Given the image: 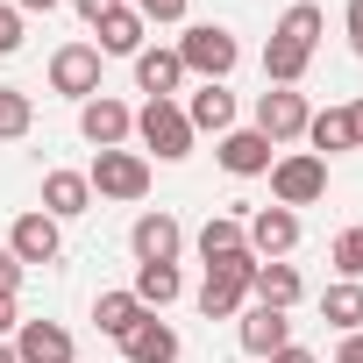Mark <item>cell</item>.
Listing matches in <instances>:
<instances>
[{"label":"cell","mask_w":363,"mask_h":363,"mask_svg":"<svg viewBox=\"0 0 363 363\" xmlns=\"http://www.w3.org/2000/svg\"><path fill=\"white\" fill-rule=\"evenodd\" d=\"M313 43H320V8L313 0H292L278 15V29H271V43H264V79L271 86H299L306 65H313Z\"/></svg>","instance_id":"cell-1"},{"label":"cell","mask_w":363,"mask_h":363,"mask_svg":"<svg viewBox=\"0 0 363 363\" xmlns=\"http://www.w3.org/2000/svg\"><path fill=\"white\" fill-rule=\"evenodd\" d=\"M178 65L200 72L207 86H221V79L242 65V43H235V29H221V22H193L186 36H178Z\"/></svg>","instance_id":"cell-2"},{"label":"cell","mask_w":363,"mask_h":363,"mask_svg":"<svg viewBox=\"0 0 363 363\" xmlns=\"http://www.w3.org/2000/svg\"><path fill=\"white\" fill-rule=\"evenodd\" d=\"M250 278H257V257H250V250L214 257V264H207V285H200V313H207V320H235L242 299H250Z\"/></svg>","instance_id":"cell-3"},{"label":"cell","mask_w":363,"mask_h":363,"mask_svg":"<svg viewBox=\"0 0 363 363\" xmlns=\"http://www.w3.org/2000/svg\"><path fill=\"white\" fill-rule=\"evenodd\" d=\"M86 186H93V200H143L150 193V157L143 150H100Z\"/></svg>","instance_id":"cell-4"},{"label":"cell","mask_w":363,"mask_h":363,"mask_svg":"<svg viewBox=\"0 0 363 363\" xmlns=\"http://www.w3.org/2000/svg\"><path fill=\"white\" fill-rule=\"evenodd\" d=\"M320 193H328V157L292 150V157H278V164H271V200H278V207H292V214H299V207H313Z\"/></svg>","instance_id":"cell-5"},{"label":"cell","mask_w":363,"mask_h":363,"mask_svg":"<svg viewBox=\"0 0 363 363\" xmlns=\"http://www.w3.org/2000/svg\"><path fill=\"white\" fill-rule=\"evenodd\" d=\"M135 135H143V150H157L164 164L193 157V121H186V107H178V100H143Z\"/></svg>","instance_id":"cell-6"},{"label":"cell","mask_w":363,"mask_h":363,"mask_svg":"<svg viewBox=\"0 0 363 363\" xmlns=\"http://www.w3.org/2000/svg\"><path fill=\"white\" fill-rule=\"evenodd\" d=\"M306 121H313V107H306L299 86H271V93H257V135H264V143H299Z\"/></svg>","instance_id":"cell-7"},{"label":"cell","mask_w":363,"mask_h":363,"mask_svg":"<svg viewBox=\"0 0 363 363\" xmlns=\"http://www.w3.org/2000/svg\"><path fill=\"white\" fill-rule=\"evenodd\" d=\"M242 235H250V257H257V264H278V257L299 250V214H292V207H257V214L242 221Z\"/></svg>","instance_id":"cell-8"},{"label":"cell","mask_w":363,"mask_h":363,"mask_svg":"<svg viewBox=\"0 0 363 363\" xmlns=\"http://www.w3.org/2000/svg\"><path fill=\"white\" fill-rule=\"evenodd\" d=\"M128 250H135V264H178V250H186V228H178V214H135V228H128Z\"/></svg>","instance_id":"cell-9"},{"label":"cell","mask_w":363,"mask_h":363,"mask_svg":"<svg viewBox=\"0 0 363 363\" xmlns=\"http://www.w3.org/2000/svg\"><path fill=\"white\" fill-rule=\"evenodd\" d=\"M50 86L86 107V100L100 93V50H93V43H65V50L50 57Z\"/></svg>","instance_id":"cell-10"},{"label":"cell","mask_w":363,"mask_h":363,"mask_svg":"<svg viewBox=\"0 0 363 363\" xmlns=\"http://www.w3.org/2000/svg\"><path fill=\"white\" fill-rule=\"evenodd\" d=\"M79 135H86L93 150H121V143L135 135V114H128L121 100H107V93H93V100L79 107Z\"/></svg>","instance_id":"cell-11"},{"label":"cell","mask_w":363,"mask_h":363,"mask_svg":"<svg viewBox=\"0 0 363 363\" xmlns=\"http://www.w3.org/2000/svg\"><path fill=\"white\" fill-rule=\"evenodd\" d=\"M8 250H15V264L29 271V264H57V250H65V235H57V221L43 214V207H29L15 228H8Z\"/></svg>","instance_id":"cell-12"},{"label":"cell","mask_w":363,"mask_h":363,"mask_svg":"<svg viewBox=\"0 0 363 363\" xmlns=\"http://www.w3.org/2000/svg\"><path fill=\"white\" fill-rule=\"evenodd\" d=\"M271 150H278V143H264V135H257V128H228V135H221V150H214V157H221V171H235V178H264V171H271V164H278V157H271Z\"/></svg>","instance_id":"cell-13"},{"label":"cell","mask_w":363,"mask_h":363,"mask_svg":"<svg viewBox=\"0 0 363 363\" xmlns=\"http://www.w3.org/2000/svg\"><path fill=\"white\" fill-rule=\"evenodd\" d=\"M121 356H128V363H178V328L157 320V313H143V320L121 335Z\"/></svg>","instance_id":"cell-14"},{"label":"cell","mask_w":363,"mask_h":363,"mask_svg":"<svg viewBox=\"0 0 363 363\" xmlns=\"http://www.w3.org/2000/svg\"><path fill=\"white\" fill-rule=\"evenodd\" d=\"M15 363H72V328H57V320H22V328H15Z\"/></svg>","instance_id":"cell-15"},{"label":"cell","mask_w":363,"mask_h":363,"mask_svg":"<svg viewBox=\"0 0 363 363\" xmlns=\"http://www.w3.org/2000/svg\"><path fill=\"white\" fill-rule=\"evenodd\" d=\"M86 207H93L86 171H43V214H50V221H79Z\"/></svg>","instance_id":"cell-16"},{"label":"cell","mask_w":363,"mask_h":363,"mask_svg":"<svg viewBox=\"0 0 363 363\" xmlns=\"http://www.w3.org/2000/svg\"><path fill=\"white\" fill-rule=\"evenodd\" d=\"M285 342H292V320H285L278 306H250V313H242V349H250V356H264V363H271Z\"/></svg>","instance_id":"cell-17"},{"label":"cell","mask_w":363,"mask_h":363,"mask_svg":"<svg viewBox=\"0 0 363 363\" xmlns=\"http://www.w3.org/2000/svg\"><path fill=\"white\" fill-rule=\"evenodd\" d=\"M135 86L150 100H171L178 86H186V65H178V50H135Z\"/></svg>","instance_id":"cell-18"},{"label":"cell","mask_w":363,"mask_h":363,"mask_svg":"<svg viewBox=\"0 0 363 363\" xmlns=\"http://www.w3.org/2000/svg\"><path fill=\"white\" fill-rule=\"evenodd\" d=\"M186 121H193V135L207 128V135H228L235 128V93L228 86H200L193 100H186Z\"/></svg>","instance_id":"cell-19"},{"label":"cell","mask_w":363,"mask_h":363,"mask_svg":"<svg viewBox=\"0 0 363 363\" xmlns=\"http://www.w3.org/2000/svg\"><path fill=\"white\" fill-rule=\"evenodd\" d=\"M250 292H257V306H278V313H292L306 285H299V271H292V264L278 257V264H257V278H250Z\"/></svg>","instance_id":"cell-20"},{"label":"cell","mask_w":363,"mask_h":363,"mask_svg":"<svg viewBox=\"0 0 363 363\" xmlns=\"http://www.w3.org/2000/svg\"><path fill=\"white\" fill-rule=\"evenodd\" d=\"M143 29H150V22H143L135 8H114V15L100 22V43H93V50H100V57H135V50H143Z\"/></svg>","instance_id":"cell-21"},{"label":"cell","mask_w":363,"mask_h":363,"mask_svg":"<svg viewBox=\"0 0 363 363\" xmlns=\"http://www.w3.org/2000/svg\"><path fill=\"white\" fill-rule=\"evenodd\" d=\"M143 313H150V306H143L135 292H100V299H93V328H100L107 342H121V335H128Z\"/></svg>","instance_id":"cell-22"},{"label":"cell","mask_w":363,"mask_h":363,"mask_svg":"<svg viewBox=\"0 0 363 363\" xmlns=\"http://www.w3.org/2000/svg\"><path fill=\"white\" fill-rule=\"evenodd\" d=\"M128 292L157 313V306H171L178 292H186V278H178V264H135V285H128Z\"/></svg>","instance_id":"cell-23"},{"label":"cell","mask_w":363,"mask_h":363,"mask_svg":"<svg viewBox=\"0 0 363 363\" xmlns=\"http://www.w3.org/2000/svg\"><path fill=\"white\" fill-rule=\"evenodd\" d=\"M320 313H328L342 335H356V328H363V285H356V278L328 285V292H320Z\"/></svg>","instance_id":"cell-24"},{"label":"cell","mask_w":363,"mask_h":363,"mask_svg":"<svg viewBox=\"0 0 363 363\" xmlns=\"http://www.w3.org/2000/svg\"><path fill=\"white\" fill-rule=\"evenodd\" d=\"M235 250H250L242 221H235V214H207V228H200V257L214 264V257H235Z\"/></svg>","instance_id":"cell-25"},{"label":"cell","mask_w":363,"mask_h":363,"mask_svg":"<svg viewBox=\"0 0 363 363\" xmlns=\"http://www.w3.org/2000/svg\"><path fill=\"white\" fill-rule=\"evenodd\" d=\"M306 143H313V157H320V150H356V143H349V107L313 114V121H306Z\"/></svg>","instance_id":"cell-26"},{"label":"cell","mask_w":363,"mask_h":363,"mask_svg":"<svg viewBox=\"0 0 363 363\" xmlns=\"http://www.w3.org/2000/svg\"><path fill=\"white\" fill-rule=\"evenodd\" d=\"M29 121H36V100H29V93H15V86H0V143L29 135Z\"/></svg>","instance_id":"cell-27"},{"label":"cell","mask_w":363,"mask_h":363,"mask_svg":"<svg viewBox=\"0 0 363 363\" xmlns=\"http://www.w3.org/2000/svg\"><path fill=\"white\" fill-rule=\"evenodd\" d=\"M335 271L363 285V228H342V235H335Z\"/></svg>","instance_id":"cell-28"},{"label":"cell","mask_w":363,"mask_h":363,"mask_svg":"<svg viewBox=\"0 0 363 363\" xmlns=\"http://www.w3.org/2000/svg\"><path fill=\"white\" fill-rule=\"evenodd\" d=\"M143 22H186V0H128Z\"/></svg>","instance_id":"cell-29"},{"label":"cell","mask_w":363,"mask_h":363,"mask_svg":"<svg viewBox=\"0 0 363 363\" xmlns=\"http://www.w3.org/2000/svg\"><path fill=\"white\" fill-rule=\"evenodd\" d=\"M22 50V15H15V0H0V57H15Z\"/></svg>","instance_id":"cell-30"},{"label":"cell","mask_w":363,"mask_h":363,"mask_svg":"<svg viewBox=\"0 0 363 363\" xmlns=\"http://www.w3.org/2000/svg\"><path fill=\"white\" fill-rule=\"evenodd\" d=\"M72 8H79V15H86V22H93V29H100V22H107V15H114V8H128V0H72Z\"/></svg>","instance_id":"cell-31"},{"label":"cell","mask_w":363,"mask_h":363,"mask_svg":"<svg viewBox=\"0 0 363 363\" xmlns=\"http://www.w3.org/2000/svg\"><path fill=\"white\" fill-rule=\"evenodd\" d=\"M342 22H349V50L363 57V0H349V15H342Z\"/></svg>","instance_id":"cell-32"},{"label":"cell","mask_w":363,"mask_h":363,"mask_svg":"<svg viewBox=\"0 0 363 363\" xmlns=\"http://www.w3.org/2000/svg\"><path fill=\"white\" fill-rule=\"evenodd\" d=\"M15 328H22V313H15V292H0V342H8Z\"/></svg>","instance_id":"cell-33"},{"label":"cell","mask_w":363,"mask_h":363,"mask_svg":"<svg viewBox=\"0 0 363 363\" xmlns=\"http://www.w3.org/2000/svg\"><path fill=\"white\" fill-rule=\"evenodd\" d=\"M22 285V264H15V250H0V292H15Z\"/></svg>","instance_id":"cell-34"},{"label":"cell","mask_w":363,"mask_h":363,"mask_svg":"<svg viewBox=\"0 0 363 363\" xmlns=\"http://www.w3.org/2000/svg\"><path fill=\"white\" fill-rule=\"evenodd\" d=\"M335 363H363V328H356V335H342V349H335Z\"/></svg>","instance_id":"cell-35"},{"label":"cell","mask_w":363,"mask_h":363,"mask_svg":"<svg viewBox=\"0 0 363 363\" xmlns=\"http://www.w3.org/2000/svg\"><path fill=\"white\" fill-rule=\"evenodd\" d=\"M271 363H320V356H313V349H299V342H285V349H278Z\"/></svg>","instance_id":"cell-36"},{"label":"cell","mask_w":363,"mask_h":363,"mask_svg":"<svg viewBox=\"0 0 363 363\" xmlns=\"http://www.w3.org/2000/svg\"><path fill=\"white\" fill-rule=\"evenodd\" d=\"M349 143L363 150V100H349Z\"/></svg>","instance_id":"cell-37"},{"label":"cell","mask_w":363,"mask_h":363,"mask_svg":"<svg viewBox=\"0 0 363 363\" xmlns=\"http://www.w3.org/2000/svg\"><path fill=\"white\" fill-rule=\"evenodd\" d=\"M57 0H15V15H50Z\"/></svg>","instance_id":"cell-38"},{"label":"cell","mask_w":363,"mask_h":363,"mask_svg":"<svg viewBox=\"0 0 363 363\" xmlns=\"http://www.w3.org/2000/svg\"><path fill=\"white\" fill-rule=\"evenodd\" d=\"M0 363H15V342H0Z\"/></svg>","instance_id":"cell-39"}]
</instances>
